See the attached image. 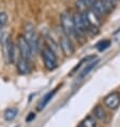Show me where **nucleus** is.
Returning <instances> with one entry per match:
<instances>
[{
  "mask_svg": "<svg viewBox=\"0 0 120 127\" xmlns=\"http://www.w3.org/2000/svg\"><path fill=\"white\" fill-rule=\"evenodd\" d=\"M73 21H74V26H75V31L77 33L78 38H83L85 37L88 31L87 28L85 26V23L83 21V17H81V13L80 12H77L73 15Z\"/></svg>",
  "mask_w": 120,
  "mask_h": 127,
  "instance_id": "8",
  "label": "nucleus"
},
{
  "mask_svg": "<svg viewBox=\"0 0 120 127\" xmlns=\"http://www.w3.org/2000/svg\"><path fill=\"white\" fill-rule=\"evenodd\" d=\"M60 24H61V30L71 40H78L77 33L75 31L73 15H71L69 12H62L60 15Z\"/></svg>",
  "mask_w": 120,
  "mask_h": 127,
  "instance_id": "2",
  "label": "nucleus"
},
{
  "mask_svg": "<svg viewBox=\"0 0 120 127\" xmlns=\"http://www.w3.org/2000/svg\"><path fill=\"white\" fill-rule=\"evenodd\" d=\"M23 36L26 39L27 43L29 44L33 55H36L40 50V39H39V34H38L37 29L33 24H31V23L25 24Z\"/></svg>",
  "mask_w": 120,
  "mask_h": 127,
  "instance_id": "1",
  "label": "nucleus"
},
{
  "mask_svg": "<svg viewBox=\"0 0 120 127\" xmlns=\"http://www.w3.org/2000/svg\"><path fill=\"white\" fill-rule=\"evenodd\" d=\"M93 117L99 121H102V122H105L106 121V112L105 110L103 109V107H101L100 104H98V106L94 107L93 109Z\"/></svg>",
  "mask_w": 120,
  "mask_h": 127,
  "instance_id": "14",
  "label": "nucleus"
},
{
  "mask_svg": "<svg viewBox=\"0 0 120 127\" xmlns=\"http://www.w3.org/2000/svg\"><path fill=\"white\" fill-rule=\"evenodd\" d=\"M2 49L5 62L8 64H13L15 59V46L10 36H7L2 40Z\"/></svg>",
  "mask_w": 120,
  "mask_h": 127,
  "instance_id": "4",
  "label": "nucleus"
},
{
  "mask_svg": "<svg viewBox=\"0 0 120 127\" xmlns=\"http://www.w3.org/2000/svg\"><path fill=\"white\" fill-rule=\"evenodd\" d=\"M96 58H97L96 55H90V56H87V57H85V58H83L80 63H78V65H76V66H75V67L73 68V70H72V73H74V72L76 71V70H78V69L80 68V66L83 65L84 63H90V62H92V60H94Z\"/></svg>",
  "mask_w": 120,
  "mask_h": 127,
  "instance_id": "18",
  "label": "nucleus"
},
{
  "mask_svg": "<svg viewBox=\"0 0 120 127\" xmlns=\"http://www.w3.org/2000/svg\"><path fill=\"white\" fill-rule=\"evenodd\" d=\"M91 9H92L100 17H102L103 15H105L107 12H108L105 3L103 2V0H96L94 3L92 4V7H91Z\"/></svg>",
  "mask_w": 120,
  "mask_h": 127,
  "instance_id": "12",
  "label": "nucleus"
},
{
  "mask_svg": "<svg viewBox=\"0 0 120 127\" xmlns=\"http://www.w3.org/2000/svg\"><path fill=\"white\" fill-rule=\"evenodd\" d=\"M45 43H46V46L48 47L50 51H53V52L55 53L57 56L60 55V54L62 53L61 49H60V44L57 42V41L54 39V38L49 37V36L45 37Z\"/></svg>",
  "mask_w": 120,
  "mask_h": 127,
  "instance_id": "11",
  "label": "nucleus"
},
{
  "mask_svg": "<svg viewBox=\"0 0 120 127\" xmlns=\"http://www.w3.org/2000/svg\"><path fill=\"white\" fill-rule=\"evenodd\" d=\"M33 119H36V114H34V113H30L29 116H27L26 122H31V121H32Z\"/></svg>",
  "mask_w": 120,
  "mask_h": 127,
  "instance_id": "22",
  "label": "nucleus"
},
{
  "mask_svg": "<svg viewBox=\"0 0 120 127\" xmlns=\"http://www.w3.org/2000/svg\"><path fill=\"white\" fill-rule=\"evenodd\" d=\"M110 45V41L109 40H103L99 42L97 44V49L100 51V52H103V51H105L106 49H108Z\"/></svg>",
  "mask_w": 120,
  "mask_h": 127,
  "instance_id": "19",
  "label": "nucleus"
},
{
  "mask_svg": "<svg viewBox=\"0 0 120 127\" xmlns=\"http://www.w3.org/2000/svg\"><path fill=\"white\" fill-rule=\"evenodd\" d=\"M100 63V60L98 59V58H96L94 60H92V62H90L89 64H88V65L86 66V67L84 68V70L80 72V79H83V78H85L86 77V75H88L90 73V71L92 70V69L94 68V67H97V65L98 64Z\"/></svg>",
  "mask_w": 120,
  "mask_h": 127,
  "instance_id": "15",
  "label": "nucleus"
},
{
  "mask_svg": "<svg viewBox=\"0 0 120 127\" xmlns=\"http://www.w3.org/2000/svg\"><path fill=\"white\" fill-rule=\"evenodd\" d=\"M56 93H57V88H55V90L48 92V93H47L45 96H44L42 99H41V101L39 102V104H38V110H39V111H42L44 108H45L47 104H48L49 101L53 99V97L55 96Z\"/></svg>",
  "mask_w": 120,
  "mask_h": 127,
  "instance_id": "13",
  "label": "nucleus"
},
{
  "mask_svg": "<svg viewBox=\"0 0 120 127\" xmlns=\"http://www.w3.org/2000/svg\"><path fill=\"white\" fill-rule=\"evenodd\" d=\"M81 13V17H83V21L85 23V26L87 28V31H94L100 28L101 26V17L98 15L96 12H94L92 9H88V10H85Z\"/></svg>",
  "mask_w": 120,
  "mask_h": 127,
  "instance_id": "3",
  "label": "nucleus"
},
{
  "mask_svg": "<svg viewBox=\"0 0 120 127\" xmlns=\"http://www.w3.org/2000/svg\"><path fill=\"white\" fill-rule=\"evenodd\" d=\"M30 60H28L27 58L20 56L18 57V60H17V64H16V67H17V71L20 72V74H28L31 70V67H30Z\"/></svg>",
  "mask_w": 120,
  "mask_h": 127,
  "instance_id": "10",
  "label": "nucleus"
},
{
  "mask_svg": "<svg viewBox=\"0 0 120 127\" xmlns=\"http://www.w3.org/2000/svg\"><path fill=\"white\" fill-rule=\"evenodd\" d=\"M78 127H83V126H81V125H80V126H78Z\"/></svg>",
  "mask_w": 120,
  "mask_h": 127,
  "instance_id": "23",
  "label": "nucleus"
},
{
  "mask_svg": "<svg viewBox=\"0 0 120 127\" xmlns=\"http://www.w3.org/2000/svg\"><path fill=\"white\" fill-rule=\"evenodd\" d=\"M17 46H18V51H20V55L25 57V58H27L28 60H32L33 58V53L32 51H31L29 44L27 43L26 39L24 38V36H20L18 38L17 40Z\"/></svg>",
  "mask_w": 120,
  "mask_h": 127,
  "instance_id": "7",
  "label": "nucleus"
},
{
  "mask_svg": "<svg viewBox=\"0 0 120 127\" xmlns=\"http://www.w3.org/2000/svg\"><path fill=\"white\" fill-rule=\"evenodd\" d=\"M80 125L83 127H97V123L93 116H87L83 120Z\"/></svg>",
  "mask_w": 120,
  "mask_h": 127,
  "instance_id": "17",
  "label": "nucleus"
},
{
  "mask_svg": "<svg viewBox=\"0 0 120 127\" xmlns=\"http://www.w3.org/2000/svg\"><path fill=\"white\" fill-rule=\"evenodd\" d=\"M8 23V14L5 12H0V31Z\"/></svg>",
  "mask_w": 120,
  "mask_h": 127,
  "instance_id": "20",
  "label": "nucleus"
},
{
  "mask_svg": "<svg viewBox=\"0 0 120 127\" xmlns=\"http://www.w3.org/2000/svg\"><path fill=\"white\" fill-rule=\"evenodd\" d=\"M41 54H42V59L45 68L47 70H54L58 65L57 64V55L53 51H50L47 46L43 47Z\"/></svg>",
  "mask_w": 120,
  "mask_h": 127,
  "instance_id": "5",
  "label": "nucleus"
},
{
  "mask_svg": "<svg viewBox=\"0 0 120 127\" xmlns=\"http://www.w3.org/2000/svg\"><path fill=\"white\" fill-rule=\"evenodd\" d=\"M59 44L60 49L62 51V54H64L65 56H71L74 53V45L72 43V40L62 30L59 38Z\"/></svg>",
  "mask_w": 120,
  "mask_h": 127,
  "instance_id": "6",
  "label": "nucleus"
},
{
  "mask_svg": "<svg viewBox=\"0 0 120 127\" xmlns=\"http://www.w3.org/2000/svg\"><path fill=\"white\" fill-rule=\"evenodd\" d=\"M17 114H18V110L16 108H9L4 112V120L8 121V122H11L17 116Z\"/></svg>",
  "mask_w": 120,
  "mask_h": 127,
  "instance_id": "16",
  "label": "nucleus"
},
{
  "mask_svg": "<svg viewBox=\"0 0 120 127\" xmlns=\"http://www.w3.org/2000/svg\"><path fill=\"white\" fill-rule=\"evenodd\" d=\"M78 1H80V3L83 4L85 8H91L96 0H78Z\"/></svg>",
  "mask_w": 120,
  "mask_h": 127,
  "instance_id": "21",
  "label": "nucleus"
},
{
  "mask_svg": "<svg viewBox=\"0 0 120 127\" xmlns=\"http://www.w3.org/2000/svg\"><path fill=\"white\" fill-rule=\"evenodd\" d=\"M104 103L107 108L112 110H116L120 104V93L119 92H113L104 98Z\"/></svg>",
  "mask_w": 120,
  "mask_h": 127,
  "instance_id": "9",
  "label": "nucleus"
}]
</instances>
